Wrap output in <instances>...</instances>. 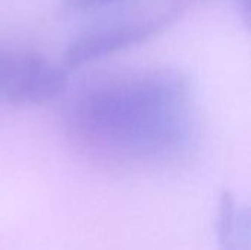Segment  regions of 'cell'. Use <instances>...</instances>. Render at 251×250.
Segmentation results:
<instances>
[{
    "label": "cell",
    "instance_id": "3957f363",
    "mask_svg": "<svg viewBox=\"0 0 251 250\" xmlns=\"http://www.w3.org/2000/svg\"><path fill=\"white\" fill-rule=\"evenodd\" d=\"M176 10H172L156 16L122 19L85 29L66 46L62 62L69 69H78L138 46L163 32L176 19Z\"/></svg>",
    "mask_w": 251,
    "mask_h": 250
},
{
    "label": "cell",
    "instance_id": "7a4b0ae2",
    "mask_svg": "<svg viewBox=\"0 0 251 250\" xmlns=\"http://www.w3.org/2000/svg\"><path fill=\"white\" fill-rule=\"evenodd\" d=\"M66 74L41 53L0 44V102L37 105L62 93Z\"/></svg>",
    "mask_w": 251,
    "mask_h": 250
},
{
    "label": "cell",
    "instance_id": "5b68a950",
    "mask_svg": "<svg viewBox=\"0 0 251 250\" xmlns=\"http://www.w3.org/2000/svg\"><path fill=\"white\" fill-rule=\"evenodd\" d=\"M116 1L118 0H62L60 12L63 15H82L87 12L106 7Z\"/></svg>",
    "mask_w": 251,
    "mask_h": 250
},
{
    "label": "cell",
    "instance_id": "6da1fadb",
    "mask_svg": "<svg viewBox=\"0 0 251 250\" xmlns=\"http://www.w3.org/2000/svg\"><path fill=\"white\" fill-rule=\"evenodd\" d=\"M62 127L82 155L121 167H149L181 156L194 140L190 78L169 68L110 72L68 99Z\"/></svg>",
    "mask_w": 251,
    "mask_h": 250
},
{
    "label": "cell",
    "instance_id": "8992f818",
    "mask_svg": "<svg viewBox=\"0 0 251 250\" xmlns=\"http://www.w3.org/2000/svg\"><path fill=\"white\" fill-rule=\"evenodd\" d=\"M238 6H240V12L243 15L244 24L249 25V22H250V0H238Z\"/></svg>",
    "mask_w": 251,
    "mask_h": 250
},
{
    "label": "cell",
    "instance_id": "277c9868",
    "mask_svg": "<svg viewBox=\"0 0 251 250\" xmlns=\"http://www.w3.org/2000/svg\"><path fill=\"white\" fill-rule=\"evenodd\" d=\"M218 239L221 250H250V214L235 196L222 192L218 214Z\"/></svg>",
    "mask_w": 251,
    "mask_h": 250
}]
</instances>
